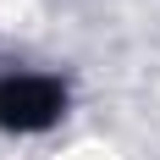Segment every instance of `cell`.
I'll list each match as a JSON object with an SVG mask.
<instances>
[{
	"instance_id": "1",
	"label": "cell",
	"mask_w": 160,
	"mask_h": 160,
	"mask_svg": "<svg viewBox=\"0 0 160 160\" xmlns=\"http://www.w3.org/2000/svg\"><path fill=\"white\" fill-rule=\"evenodd\" d=\"M66 111V83L44 72H6L0 78V127L6 132H44Z\"/></svg>"
}]
</instances>
